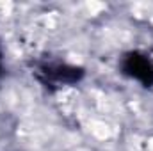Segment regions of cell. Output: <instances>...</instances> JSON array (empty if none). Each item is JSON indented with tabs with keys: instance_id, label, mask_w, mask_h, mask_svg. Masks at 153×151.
<instances>
[{
	"instance_id": "2",
	"label": "cell",
	"mask_w": 153,
	"mask_h": 151,
	"mask_svg": "<svg viewBox=\"0 0 153 151\" xmlns=\"http://www.w3.org/2000/svg\"><path fill=\"white\" fill-rule=\"evenodd\" d=\"M117 70L144 89H153V55L144 50H128L117 61Z\"/></svg>"
},
{
	"instance_id": "3",
	"label": "cell",
	"mask_w": 153,
	"mask_h": 151,
	"mask_svg": "<svg viewBox=\"0 0 153 151\" xmlns=\"http://www.w3.org/2000/svg\"><path fill=\"white\" fill-rule=\"evenodd\" d=\"M4 71H5V62H4V50L0 46V76L4 75Z\"/></svg>"
},
{
	"instance_id": "1",
	"label": "cell",
	"mask_w": 153,
	"mask_h": 151,
	"mask_svg": "<svg viewBox=\"0 0 153 151\" xmlns=\"http://www.w3.org/2000/svg\"><path fill=\"white\" fill-rule=\"evenodd\" d=\"M30 75L39 85L48 93H59L68 87H75L85 78V68L73 62L55 59V57H39L30 61Z\"/></svg>"
}]
</instances>
